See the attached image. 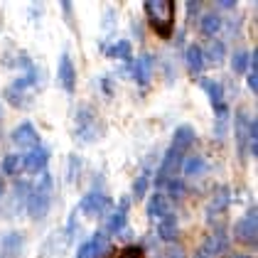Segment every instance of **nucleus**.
<instances>
[{"label": "nucleus", "instance_id": "30", "mask_svg": "<svg viewBox=\"0 0 258 258\" xmlns=\"http://www.w3.org/2000/svg\"><path fill=\"white\" fill-rule=\"evenodd\" d=\"M197 258H207V256H204V253H197Z\"/></svg>", "mask_w": 258, "mask_h": 258}, {"label": "nucleus", "instance_id": "25", "mask_svg": "<svg viewBox=\"0 0 258 258\" xmlns=\"http://www.w3.org/2000/svg\"><path fill=\"white\" fill-rule=\"evenodd\" d=\"M148 184H150V177H148V172H143L136 182H133V197H143L145 192H148Z\"/></svg>", "mask_w": 258, "mask_h": 258}, {"label": "nucleus", "instance_id": "28", "mask_svg": "<svg viewBox=\"0 0 258 258\" xmlns=\"http://www.w3.org/2000/svg\"><path fill=\"white\" fill-rule=\"evenodd\" d=\"M226 204H229V189L224 187V189H219V195H217V199H214V204H212V209H209V212H217L219 207L224 209Z\"/></svg>", "mask_w": 258, "mask_h": 258}, {"label": "nucleus", "instance_id": "19", "mask_svg": "<svg viewBox=\"0 0 258 258\" xmlns=\"http://www.w3.org/2000/svg\"><path fill=\"white\" fill-rule=\"evenodd\" d=\"M0 170H3V175H18L22 170V155H5Z\"/></svg>", "mask_w": 258, "mask_h": 258}, {"label": "nucleus", "instance_id": "21", "mask_svg": "<svg viewBox=\"0 0 258 258\" xmlns=\"http://www.w3.org/2000/svg\"><path fill=\"white\" fill-rule=\"evenodd\" d=\"M106 258H143V248L140 246H123V248L108 251Z\"/></svg>", "mask_w": 258, "mask_h": 258}, {"label": "nucleus", "instance_id": "16", "mask_svg": "<svg viewBox=\"0 0 258 258\" xmlns=\"http://www.w3.org/2000/svg\"><path fill=\"white\" fill-rule=\"evenodd\" d=\"M150 72H153V57H150V54H143L138 59V64H136V79H138L140 84H148Z\"/></svg>", "mask_w": 258, "mask_h": 258}, {"label": "nucleus", "instance_id": "6", "mask_svg": "<svg viewBox=\"0 0 258 258\" xmlns=\"http://www.w3.org/2000/svg\"><path fill=\"white\" fill-rule=\"evenodd\" d=\"M47 160H49V153L37 145V148H32V150L22 158V167H25L27 172H40V170H44Z\"/></svg>", "mask_w": 258, "mask_h": 258}, {"label": "nucleus", "instance_id": "26", "mask_svg": "<svg viewBox=\"0 0 258 258\" xmlns=\"http://www.w3.org/2000/svg\"><path fill=\"white\" fill-rule=\"evenodd\" d=\"M22 238L18 236V234H10V236L3 241V248H5V253H10V256H15L18 253V248H20Z\"/></svg>", "mask_w": 258, "mask_h": 258}, {"label": "nucleus", "instance_id": "4", "mask_svg": "<svg viewBox=\"0 0 258 258\" xmlns=\"http://www.w3.org/2000/svg\"><path fill=\"white\" fill-rule=\"evenodd\" d=\"M256 234H258V226H256V212L251 209L246 217L241 219L236 224V238L241 243H248V246H256Z\"/></svg>", "mask_w": 258, "mask_h": 258}, {"label": "nucleus", "instance_id": "11", "mask_svg": "<svg viewBox=\"0 0 258 258\" xmlns=\"http://www.w3.org/2000/svg\"><path fill=\"white\" fill-rule=\"evenodd\" d=\"M192 143H195V131H192L189 125H179L177 131H175V138H172V145H170V148L177 150L179 155H182Z\"/></svg>", "mask_w": 258, "mask_h": 258}, {"label": "nucleus", "instance_id": "13", "mask_svg": "<svg viewBox=\"0 0 258 258\" xmlns=\"http://www.w3.org/2000/svg\"><path fill=\"white\" fill-rule=\"evenodd\" d=\"M199 30H202V35H207V37L217 35L219 30H221V18H219L217 13L204 15V18H202V22H199Z\"/></svg>", "mask_w": 258, "mask_h": 258}, {"label": "nucleus", "instance_id": "22", "mask_svg": "<svg viewBox=\"0 0 258 258\" xmlns=\"http://www.w3.org/2000/svg\"><path fill=\"white\" fill-rule=\"evenodd\" d=\"M224 42H219V40H214L212 44H209V49L207 52H202L204 57H209V64H221V59H224Z\"/></svg>", "mask_w": 258, "mask_h": 258}, {"label": "nucleus", "instance_id": "27", "mask_svg": "<svg viewBox=\"0 0 258 258\" xmlns=\"http://www.w3.org/2000/svg\"><path fill=\"white\" fill-rule=\"evenodd\" d=\"M167 195L172 199H179L184 195V184H182V179H170L167 182Z\"/></svg>", "mask_w": 258, "mask_h": 258}, {"label": "nucleus", "instance_id": "8", "mask_svg": "<svg viewBox=\"0 0 258 258\" xmlns=\"http://www.w3.org/2000/svg\"><path fill=\"white\" fill-rule=\"evenodd\" d=\"M103 248H106V234L101 231V234H94L86 243H81L77 258H99L103 253Z\"/></svg>", "mask_w": 258, "mask_h": 258}, {"label": "nucleus", "instance_id": "10", "mask_svg": "<svg viewBox=\"0 0 258 258\" xmlns=\"http://www.w3.org/2000/svg\"><path fill=\"white\" fill-rule=\"evenodd\" d=\"M251 120L246 113H238L236 118V140H238V155L246 153V143L251 140Z\"/></svg>", "mask_w": 258, "mask_h": 258}, {"label": "nucleus", "instance_id": "5", "mask_svg": "<svg viewBox=\"0 0 258 258\" xmlns=\"http://www.w3.org/2000/svg\"><path fill=\"white\" fill-rule=\"evenodd\" d=\"M13 140L18 143V145H22V148H37V131H35V125L32 123H20L15 131H13Z\"/></svg>", "mask_w": 258, "mask_h": 258}, {"label": "nucleus", "instance_id": "32", "mask_svg": "<svg viewBox=\"0 0 258 258\" xmlns=\"http://www.w3.org/2000/svg\"><path fill=\"white\" fill-rule=\"evenodd\" d=\"M0 113H3V108H0Z\"/></svg>", "mask_w": 258, "mask_h": 258}, {"label": "nucleus", "instance_id": "23", "mask_svg": "<svg viewBox=\"0 0 258 258\" xmlns=\"http://www.w3.org/2000/svg\"><path fill=\"white\" fill-rule=\"evenodd\" d=\"M204 170H207V162L202 158H187L184 165H182V172L184 175H202Z\"/></svg>", "mask_w": 258, "mask_h": 258}, {"label": "nucleus", "instance_id": "24", "mask_svg": "<svg viewBox=\"0 0 258 258\" xmlns=\"http://www.w3.org/2000/svg\"><path fill=\"white\" fill-rule=\"evenodd\" d=\"M248 61H251V54H246V52H234V57H231V69L236 72V74H243L246 72V67H248Z\"/></svg>", "mask_w": 258, "mask_h": 258}, {"label": "nucleus", "instance_id": "9", "mask_svg": "<svg viewBox=\"0 0 258 258\" xmlns=\"http://www.w3.org/2000/svg\"><path fill=\"white\" fill-rule=\"evenodd\" d=\"M108 204V199L103 197L101 192H89L86 197L81 199V204H79V209L86 214V217H94V214H99L101 209Z\"/></svg>", "mask_w": 258, "mask_h": 258}, {"label": "nucleus", "instance_id": "29", "mask_svg": "<svg viewBox=\"0 0 258 258\" xmlns=\"http://www.w3.org/2000/svg\"><path fill=\"white\" fill-rule=\"evenodd\" d=\"M234 258H251V256H246V253H236Z\"/></svg>", "mask_w": 258, "mask_h": 258}, {"label": "nucleus", "instance_id": "20", "mask_svg": "<svg viewBox=\"0 0 258 258\" xmlns=\"http://www.w3.org/2000/svg\"><path fill=\"white\" fill-rule=\"evenodd\" d=\"M226 238L224 234H217V236H212L207 241V246H204V256H214V253H221V251H226Z\"/></svg>", "mask_w": 258, "mask_h": 258}, {"label": "nucleus", "instance_id": "3", "mask_svg": "<svg viewBox=\"0 0 258 258\" xmlns=\"http://www.w3.org/2000/svg\"><path fill=\"white\" fill-rule=\"evenodd\" d=\"M202 89L209 94V101H212V106H214V111H217L219 120L226 118V103H224V89H221V84L219 81H212V79H202Z\"/></svg>", "mask_w": 258, "mask_h": 258}, {"label": "nucleus", "instance_id": "17", "mask_svg": "<svg viewBox=\"0 0 258 258\" xmlns=\"http://www.w3.org/2000/svg\"><path fill=\"white\" fill-rule=\"evenodd\" d=\"M165 209H167V202H165V197H162V192H160V195H153L150 202H148V214H150L153 219H162L165 214H167Z\"/></svg>", "mask_w": 258, "mask_h": 258}, {"label": "nucleus", "instance_id": "31", "mask_svg": "<svg viewBox=\"0 0 258 258\" xmlns=\"http://www.w3.org/2000/svg\"><path fill=\"white\" fill-rule=\"evenodd\" d=\"M0 195H3V184H0Z\"/></svg>", "mask_w": 258, "mask_h": 258}, {"label": "nucleus", "instance_id": "2", "mask_svg": "<svg viewBox=\"0 0 258 258\" xmlns=\"http://www.w3.org/2000/svg\"><path fill=\"white\" fill-rule=\"evenodd\" d=\"M49 192H52V177L44 172L40 187L27 197V212H30L32 219H42L47 214V209H49Z\"/></svg>", "mask_w": 258, "mask_h": 258}, {"label": "nucleus", "instance_id": "18", "mask_svg": "<svg viewBox=\"0 0 258 258\" xmlns=\"http://www.w3.org/2000/svg\"><path fill=\"white\" fill-rule=\"evenodd\" d=\"M106 54L113 57V59H128V57H131V42L118 40L116 44H111V47L106 49Z\"/></svg>", "mask_w": 258, "mask_h": 258}, {"label": "nucleus", "instance_id": "7", "mask_svg": "<svg viewBox=\"0 0 258 258\" xmlns=\"http://www.w3.org/2000/svg\"><path fill=\"white\" fill-rule=\"evenodd\" d=\"M59 81H61V86H64L69 94L77 89V72H74L72 57H69L67 52L61 54V59H59Z\"/></svg>", "mask_w": 258, "mask_h": 258}, {"label": "nucleus", "instance_id": "14", "mask_svg": "<svg viewBox=\"0 0 258 258\" xmlns=\"http://www.w3.org/2000/svg\"><path fill=\"white\" fill-rule=\"evenodd\" d=\"M128 204H131L128 199H123V202H120L118 212H116V214L111 217V221H108V234H116V231H120V229L125 226V217H128L125 212H128Z\"/></svg>", "mask_w": 258, "mask_h": 258}, {"label": "nucleus", "instance_id": "15", "mask_svg": "<svg viewBox=\"0 0 258 258\" xmlns=\"http://www.w3.org/2000/svg\"><path fill=\"white\" fill-rule=\"evenodd\" d=\"M187 67H189L192 74H199L204 69V54H202V49H199L197 44H192L187 49Z\"/></svg>", "mask_w": 258, "mask_h": 258}, {"label": "nucleus", "instance_id": "1", "mask_svg": "<svg viewBox=\"0 0 258 258\" xmlns=\"http://www.w3.org/2000/svg\"><path fill=\"white\" fill-rule=\"evenodd\" d=\"M145 15H148V25L153 27V32L167 40L175 30V10L177 3L175 0H148L145 5Z\"/></svg>", "mask_w": 258, "mask_h": 258}, {"label": "nucleus", "instance_id": "12", "mask_svg": "<svg viewBox=\"0 0 258 258\" xmlns=\"http://www.w3.org/2000/svg\"><path fill=\"white\" fill-rule=\"evenodd\" d=\"M158 236L162 241H175L177 238V217L175 214H165L158 224Z\"/></svg>", "mask_w": 258, "mask_h": 258}]
</instances>
